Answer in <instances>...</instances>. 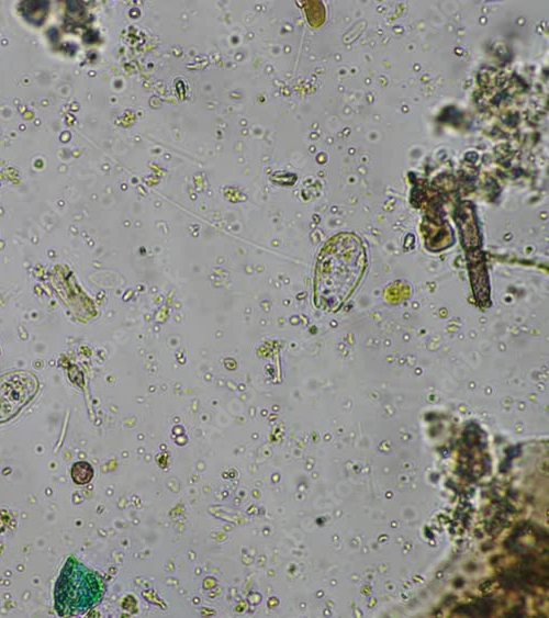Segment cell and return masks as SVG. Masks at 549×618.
<instances>
[{
  "label": "cell",
  "instance_id": "cell-1",
  "mask_svg": "<svg viewBox=\"0 0 549 618\" xmlns=\"http://www.w3.org/2000/svg\"><path fill=\"white\" fill-rule=\"evenodd\" d=\"M368 267L362 240L354 233H339L318 254L314 302L322 311L337 312L360 284Z\"/></svg>",
  "mask_w": 549,
  "mask_h": 618
},
{
  "label": "cell",
  "instance_id": "cell-2",
  "mask_svg": "<svg viewBox=\"0 0 549 618\" xmlns=\"http://www.w3.org/2000/svg\"><path fill=\"white\" fill-rule=\"evenodd\" d=\"M101 594L99 577L74 557H69L54 588L56 613L63 617L81 615L99 602Z\"/></svg>",
  "mask_w": 549,
  "mask_h": 618
},
{
  "label": "cell",
  "instance_id": "cell-3",
  "mask_svg": "<svg viewBox=\"0 0 549 618\" xmlns=\"http://www.w3.org/2000/svg\"><path fill=\"white\" fill-rule=\"evenodd\" d=\"M37 379L27 371H14L0 378V423L13 417L37 391Z\"/></svg>",
  "mask_w": 549,
  "mask_h": 618
},
{
  "label": "cell",
  "instance_id": "cell-4",
  "mask_svg": "<svg viewBox=\"0 0 549 618\" xmlns=\"http://www.w3.org/2000/svg\"><path fill=\"white\" fill-rule=\"evenodd\" d=\"M70 474L76 484H86L92 479L93 469L90 463L80 461L72 465Z\"/></svg>",
  "mask_w": 549,
  "mask_h": 618
}]
</instances>
